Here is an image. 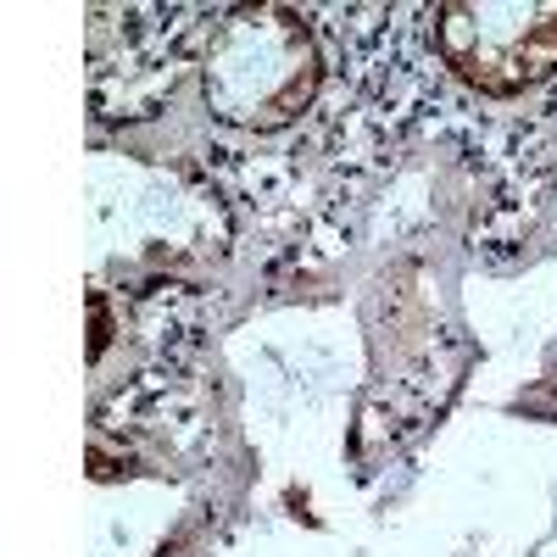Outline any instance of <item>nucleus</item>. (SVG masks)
<instances>
[{
	"instance_id": "f03ea898",
	"label": "nucleus",
	"mask_w": 557,
	"mask_h": 557,
	"mask_svg": "<svg viewBox=\"0 0 557 557\" xmlns=\"http://www.w3.org/2000/svg\"><path fill=\"white\" fill-rule=\"evenodd\" d=\"M430 45L457 84L491 101H513L557 78V7L457 0V7L430 12Z\"/></svg>"
},
{
	"instance_id": "f257e3e1",
	"label": "nucleus",
	"mask_w": 557,
	"mask_h": 557,
	"mask_svg": "<svg viewBox=\"0 0 557 557\" xmlns=\"http://www.w3.org/2000/svg\"><path fill=\"white\" fill-rule=\"evenodd\" d=\"M207 107L251 134L290 128L323 84V51L318 34L290 7H251L228 12L207 39Z\"/></svg>"
}]
</instances>
